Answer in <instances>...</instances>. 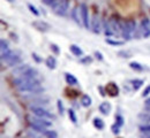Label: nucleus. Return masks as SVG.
I'll return each mask as SVG.
<instances>
[{
  "label": "nucleus",
  "instance_id": "obj_1",
  "mask_svg": "<svg viewBox=\"0 0 150 138\" xmlns=\"http://www.w3.org/2000/svg\"><path fill=\"white\" fill-rule=\"evenodd\" d=\"M18 90L20 92H30V93H39L44 91V89L40 86L38 79H30L21 83L18 86Z\"/></svg>",
  "mask_w": 150,
  "mask_h": 138
},
{
  "label": "nucleus",
  "instance_id": "obj_2",
  "mask_svg": "<svg viewBox=\"0 0 150 138\" xmlns=\"http://www.w3.org/2000/svg\"><path fill=\"white\" fill-rule=\"evenodd\" d=\"M1 60L6 61V63H8L11 67H13V66H16L21 61V58H20L19 54H16L15 52L8 50V51L1 53Z\"/></svg>",
  "mask_w": 150,
  "mask_h": 138
},
{
  "label": "nucleus",
  "instance_id": "obj_3",
  "mask_svg": "<svg viewBox=\"0 0 150 138\" xmlns=\"http://www.w3.org/2000/svg\"><path fill=\"white\" fill-rule=\"evenodd\" d=\"M38 76V71L37 69H35V68H29L24 74H22L21 76H20L19 78H15L14 79V84L16 85V86H19L21 83H23V82H25V81H30V79H36V77Z\"/></svg>",
  "mask_w": 150,
  "mask_h": 138
},
{
  "label": "nucleus",
  "instance_id": "obj_4",
  "mask_svg": "<svg viewBox=\"0 0 150 138\" xmlns=\"http://www.w3.org/2000/svg\"><path fill=\"white\" fill-rule=\"evenodd\" d=\"M68 6H69L68 0H58L52 6V11H53V13H56L57 15L62 16L68 11Z\"/></svg>",
  "mask_w": 150,
  "mask_h": 138
},
{
  "label": "nucleus",
  "instance_id": "obj_5",
  "mask_svg": "<svg viewBox=\"0 0 150 138\" xmlns=\"http://www.w3.org/2000/svg\"><path fill=\"white\" fill-rule=\"evenodd\" d=\"M31 112L34 113V115H36L37 118H54V116L50 113V112H47L46 109H44L43 107H31Z\"/></svg>",
  "mask_w": 150,
  "mask_h": 138
},
{
  "label": "nucleus",
  "instance_id": "obj_6",
  "mask_svg": "<svg viewBox=\"0 0 150 138\" xmlns=\"http://www.w3.org/2000/svg\"><path fill=\"white\" fill-rule=\"evenodd\" d=\"M81 9V19H82V23L84 25L86 29H89V16H88V7L86 4H81L80 6Z\"/></svg>",
  "mask_w": 150,
  "mask_h": 138
},
{
  "label": "nucleus",
  "instance_id": "obj_7",
  "mask_svg": "<svg viewBox=\"0 0 150 138\" xmlns=\"http://www.w3.org/2000/svg\"><path fill=\"white\" fill-rule=\"evenodd\" d=\"M33 27H35L39 31H49L51 29V25L47 22L42 20H37L35 21V22H33Z\"/></svg>",
  "mask_w": 150,
  "mask_h": 138
},
{
  "label": "nucleus",
  "instance_id": "obj_8",
  "mask_svg": "<svg viewBox=\"0 0 150 138\" xmlns=\"http://www.w3.org/2000/svg\"><path fill=\"white\" fill-rule=\"evenodd\" d=\"M109 24H110V28L112 30L113 35H121V23L118 22L114 19H111L109 21Z\"/></svg>",
  "mask_w": 150,
  "mask_h": 138
},
{
  "label": "nucleus",
  "instance_id": "obj_9",
  "mask_svg": "<svg viewBox=\"0 0 150 138\" xmlns=\"http://www.w3.org/2000/svg\"><path fill=\"white\" fill-rule=\"evenodd\" d=\"M141 30L144 38H148L150 36V21L148 19H143L141 22Z\"/></svg>",
  "mask_w": 150,
  "mask_h": 138
},
{
  "label": "nucleus",
  "instance_id": "obj_10",
  "mask_svg": "<svg viewBox=\"0 0 150 138\" xmlns=\"http://www.w3.org/2000/svg\"><path fill=\"white\" fill-rule=\"evenodd\" d=\"M106 92L111 97H117L119 95V88H118V85L115 83L111 82V83H109L106 85Z\"/></svg>",
  "mask_w": 150,
  "mask_h": 138
},
{
  "label": "nucleus",
  "instance_id": "obj_11",
  "mask_svg": "<svg viewBox=\"0 0 150 138\" xmlns=\"http://www.w3.org/2000/svg\"><path fill=\"white\" fill-rule=\"evenodd\" d=\"M31 122L36 123V124H39L44 128H50L52 127V121H50L49 118H33Z\"/></svg>",
  "mask_w": 150,
  "mask_h": 138
},
{
  "label": "nucleus",
  "instance_id": "obj_12",
  "mask_svg": "<svg viewBox=\"0 0 150 138\" xmlns=\"http://www.w3.org/2000/svg\"><path fill=\"white\" fill-rule=\"evenodd\" d=\"M111 108H112L111 104L110 102H106V101H104V102H102L99 105V112L102 114H104V115H109L110 112H111Z\"/></svg>",
  "mask_w": 150,
  "mask_h": 138
},
{
  "label": "nucleus",
  "instance_id": "obj_13",
  "mask_svg": "<svg viewBox=\"0 0 150 138\" xmlns=\"http://www.w3.org/2000/svg\"><path fill=\"white\" fill-rule=\"evenodd\" d=\"M91 27H93V31H94L95 34H99L100 32V22H99V19H98L97 14H95L94 18H93Z\"/></svg>",
  "mask_w": 150,
  "mask_h": 138
},
{
  "label": "nucleus",
  "instance_id": "obj_14",
  "mask_svg": "<svg viewBox=\"0 0 150 138\" xmlns=\"http://www.w3.org/2000/svg\"><path fill=\"white\" fill-rule=\"evenodd\" d=\"M72 18H73V20L77 24H81V22H82V19H81V9H80L79 6H76V7L73 8V11H72Z\"/></svg>",
  "mask_w": 150,
  "mask_h": 138
},
{
  "label": "nucleus",
  "instance_id": "obj_15",
  "mask_svg": "<svg viewBox=\"0 0 150 138\" xmlns=\"http://www.w3.org/2000/svg\"><path fill=\"white\" fill-rule=\"evenodd\" d=\"M30 68V66L29 64H22V66H20L18 68H15L14 70H13V74H15V75H22V74H24L28 69Z\"/></svg>",
  "mask_w": 150,
  "mask_h": 138
},
{
  "label": "nucleus",
  "instance_id": "obj_16",
  "mask_svg": "<svg viewBox=\"0 0 150 138\" xmlns=\"http://www.w3.org/2000/svg\"><path fill=\"white\" fill-rule=\"evenodd\" d=\"M65 78H66V82L69 84V85H76L77 84V79L74 75L69 74V73H66L65 74Z\"/></svg>",
  "mask_w": 150,
  "mask_h": 138
},
{
  "label": "nucleus",
  "instance_id": "obj_17",
  "mask_svg": "<svg viewBox=\"0 0 150 138\" xmlns=\"http://www.w3.org/2000/svg\"><path fill=\"white\" fill-rule=\"evenodd\" d=\"M93 122H94V127L96 128V129H98V130H103V129H104V127H105L104 121L99 118H95Z\"/></svg>",
  "mask_w": 150,
  "mask_h": 138
},
{
  "label": "nucleus",
  "instance_id": "obj_18",
  "mask_svg": "<svg viewBox=\"0 0 150 138\" xmlns=\"http://www.w3.org/2000/svg\"><path fill=\"white\" fill-rule=\"evenodd\" d=\"M125 24H126V27H127V29L129 30V32L132 34V36L135 34V29H136V22L135 21H127V22H125Z\"/></svg>",
  "mask_w": 150,
  "mask_h": 138
},
{
  "label": "nucleus",
  "instance_id": "obj_19",
  "mask_svg": "<svg viewBox=\"0 0 150 138\" xmlns=\"http://www.w3.org/2000/svg\"><path fill=\"white\" fill-rule=\"evenodd\" d=\"M69 50H71V52H72L74 55H76V57H81V55L83 54V51H82L77 45H71Z\"/></svg>",
  "mask_w": 150,
  "mask_h": 138
},
{
  "label": "nucleus",
  "instance_id": "obj_20",
  "mask_svg": "<svg viewBox=\"0 0 150 138\" xmlns=\"http://www.w3.org/2000/svg\"><path fill=\"white\" fill-rule=\"evenodd\" d=\"M46 66L50 68V69H54L57 67V60L54 57H49L46 59Z\"/></svg>",
  "mask_w": 150,
  "mask_h": 138
},
{
  "label": "nucleus",
  "instance_id": "obj_21",
  "mask_svg": "<svg viewBox=\"0 0 150 138\" xmlns=\"http://www.w3.org/2000/svg\"><path fill=\"white\" fill-rule=\"evenodd\" d=\"M137 118L142 122H150V112H143L137 115Z\"/></svg>",
  "mask_w": 150,
  "mask_h": 138
},
{
  "label": "nucleus",
  "instance_id": "obj_22",
  "mask_svg": "<svg viewBox=\"0 0 150 138\" xmlns=\"http://www.w3.org/2000/svg\"><path fill=\"white\" fill-rule=\"evenodd\" d=\"M81 104H82V106H84V107H89L90 105H91V98L88 96V95H84L82 99H81Z\"/></svg>",
  "mask_w": 150,
  "mask_h": 138
},
{
  "label": "nucleus",
  "instance_id": "obj_23",
  "mask_svg": "<svg viewBox=\"0 0 150 138\" xmlns=\"http://www.w3.org/2000/svg\"><path fill=\"white\" fill-rule=\"evenodd\" d=\"M30 125H31V128H33L34 130H36L38 132L44 134V132L46 131V128H44V127H42V125H39V124H36V123H34V122H30Z\"/></svg>",
  "mask_w": 150,
  "mask_h": 138
},
{
  "label": "nucleus",
  "instance_id": "obj_24",
  "mask_svg": "<svg viewBox=\"0 0 150 138\" xmlns=\"http://www.w3.org/2000/svg\"><path fill=\"white\" fill-rule=\"evenodd\" d=\"M144 82H143V79H133L132 81V84H133V89L136 91V90H139L141 86H142V84H143Z\"/></svg>",
  "mask_w": 150,
  "mask_h": 138
},
{
  "label": "nucleus",
  "instance_id": "obj_25",
  "mask_svg": "<svg viewBox=\"0 0 150 138\" xmlns=\"http://www.w3.org/2000/svg\"><path fill=\"white\" fill-rule=\"evenodd\" d=\"M129 67H131L132 69H134V70H137V71H142L143 70V66L140 64L139 62H135V61H133V62L129 63Z\"/></svg>",
  "mask_w": 150,
  "mask_h": 138
},
{
  "label": "nucleus",
  "instance_id": "obj_26",
  "mask_svg": "<svg viewBox=\"0 0 150 138\" xmlns=\"http://www.w3.org/2000/svg\"><path fill=\"white\" fill-rule=\"evenodd\" d=\"M43 135L46 138H58V134H57V131H54V130H46Z\"/></svg>",
  "mask_w": 150,
  "mask_h": 138
},
{
  "label": "nucleus",
  "instance_id": "obj_27",
  "mask_svg": "<svg viewBox=\"0 0 150 138\" xmlns=\"http://www.w3.org/2000/svg\"><path fill=\"white\" fill-rule=\"evenodd\" d=\"M105 43L110 44V45H113V46H121L124 45V41H120V40H112V39H105Z\"/></svg>",
  "mask_w": 150,
  "mask_h": 138
},
{
  "label": "nucleus",
  "instance_id": "obj_28",
  "mask_svg": "<svg viewBox=\"0 0 150 138\" xmlns=\"http://www.w3.org/2000/svg\"><path fill=\"white\" fill-rule=\"evenodd\" d=\"M0 47H1V53L8 51V43L5 39H1L0 40Z\"/></svg>",
  "mask_w": 150,
  "mask_h": 138
},
{
  "label": "nucleus",
  "instance_id": "obj_29",
  "mask_svg": "<svg viewBox=\"0 0 150 138\" xmlns=\"http://www.w3.org/2000/svg\"><path fill=\"white\" fill-rule=\"evenodd\" d=\"M68 116L71 118V121L73 122V123H76L77 122V118H76V114H75V112L73 109H69L68 111Z\"/></svg>",
  "mask_w": 150,
  "mask_h": 138
},
{
  "label": "nucleus",
  "instance_id": "obj_30",
  "mask_svg": "<svg viewBox=\"0 0 150 138\" xmlns=\"http://www.w3.org/2000/svg\"><path fill=\"white\" fill-rule=\"evenodd\" d=\"M140 131L142 134H150V124H144L140 127Z\"/></svg>",
  "mask_w": 150,
  "mask_h": 138
},
{
  "label": "nucleus",
  "instance_id": "obj_31",
  "mask_svg": "<svg viewBox=\"0 0 150 138\" xmlns=\"http://www.w3.org/2000/svg\"><path fill=\"white\" fill-rule=\"evenodd\" d=\"M57 105H58V109H59V113L62 115L64 113H65V108H64V105H62V101L59 99L58 101H57Z\"/></svg>",
  "mask_w": 150,
  "mask_h": 138
},
{
  "label": "nucleus",
  "instance_id": "obj_32",
  "mask_svg": "<svg viewBox=\"0 0 150 138\" xmlns=\"http://www.w3.org/2000/svg\"><path fill=\"white\" fill-rule=\"evenodd\" d=\"M28 8L30 9V12H31V13H33L34 15H36V16H38V15H39V12H38V11H37V8H36V7L34 6V5H31V4H29V5H28Z\"/></svg>",
  "mask_w": 150,
  "mask_h": 138
},
{
  "label": "nucleus",
  "instance_id": "obj_33",
  "mask_svg": "<svg viewBox=\"0 0 150 138\" xmlns=\"http://www.w3.org/2000/svg\"><path fill=\"white\" fill-rule=\"evenodd\" d=\"M111 129H112V132L114 134V135H118V134H119V131H120V130H119V129H120V125H118V124L115 123V124H113Z\"/></svg>",
  "mask_w": 150,
  "mask_h": 138
},
{
  "label": "nucleus",
  "instance_id": "obj_34",
  "mask_svg": "<svg viewBox=\"0 0 150 138\" xmlns=\"http://www.w3.org/2000/svg\"><path fill=\"white\" fill-rule=\"evenodd\" d=\"M57 2V0H43V4L44 5H47V6H53L54 4Z\"/></svg>",
  "mask_w": 150,
  "mask_h": 138
},
{
  "label": "nucleus",
  "instance_id": "obj_35",
  "mask_svg": "<svg viewBox=\"0 0 150 138\" xmlns=\"http://www.w3.org/2000/svg\"><path fill=\"white\" fill-rule=\"evenodd\" d=\"M115 120H117V124L121 127V125H122V123H124V118H122V116L117 115V116H115Z\"/></svg>",
  "mask_w": 150,
  "mask_h": 138
},
{
  "label": "nucleus",
  "instance_id": "obj_36",
  "mask_svg": "<svg viewBox=\"0 0 150 138\" xmlns=\"http://www.w3.org/2000/svg\"><path fill=\"white\" fill-rule=\"evenodd\" d=\"M149 93H150V85H148V86L144 89V91H143V93H142V97L144 98V97H147Z\"/></svg>",
  "mask_w": 150,
  "mask_h": 138
},
{
  "label": "nucleus",
  "instance_id": "obj_37",
  "mask_svg": "<svg viewBox=\"0 0 150 138\" xmlns=\"http://www.w3.org/2000/svg\"><path fill=\"white\" fill-rule=\"evenodd\" d=\"M51 50H52L56 54H59V48H58V46H57L56 44H51Z\"/></svg>",
  "mask_w": 150,
  "mask_h": 138
},
{
  "label": "nucleus",
  "instance_id": "obj_38",
  "mask_svg": "<svg viewBox=\"0 0 150 138\" xmlns=\"http://www.w3.org/2000/svg\"><path fill=\"white\" fill-rule=\"evenodd\" d=\"M144 107H146V109L150 112V98H148L146 101H144Z\"/></svg>",
  "mask_w": 150,
  "mask_h": 138
},
{
  "label": "nucleus",
  "instance_id": "obj_39",
  "mask_svg": "<svg viewBox=\"0 0 150 138\" xmlns=\"http://www.w3.org/2000/svg\"><path fill=\"white\" fill-rule=\"evenodd\" d=\"M95 57L99 60V61H102V60H103V55H102V53H100V52H98V51H96V52H95Z\"/></svg>",
  "mask_w": 150,
  "mask_h": 138
},
{
  "label": "nucleus",
  "instance_id": "obj_40",
  "mask_svg": "<svg viewBox=\"0 0 150 138\" xmlns=\"http://www.w3.org/2000/svg\"><path fill=\"white\" fill-rule=\"evenodd\" d=\"M91 61H93V59H91V58H89V57L82 60V62H83V63H84V62H91Z\"/></svg>",
  "mask_w": 150,
  "mask_h": 138
},
{
  "label": "nucleus",
  "instance_id": "obj_41",
  "mask_svg": "<svg viewBox=\"0 0 150 138\" xmlns=\"http://www.w3.org/2000/svg\"><path fill=\"white\" fill-rule=\"evenodd\" d=\"M33 57H34V59L36 60L37 62H40V59L38 58V55H37V54H35V53H33Z\"/></svg>",
  "mask_w": 150,
  "mask_h": 138
},
{
  "label": "nucleus",
  "instance_id": "obj_42",
  "mask_svg": "<svg viewBox=\"0 0 150 138\" xmlns=\"http://www.w3.org/2000/svg\"><path fill=\"white\" fill-rule=\"evenodd\" d=\"M7 1H9V2H14L15 0H7Z\"/></svg>",
  "mask_w": 150,
  "mask_h": 138
},
{
  "label": "nucleus",
  "instance_id": "obj_43",
  "mask_svg": "<svg viewBox=\"0 0 150 138\" xmlns=\"http://www.w3.org/2000/svg\"><path fill=\"white\" fill-rule=\"evenodd\" d=\"M147 138H150V135H148V136H147Z\"/></svg>",
  "mask_w": 150,
  "mask_h": 138
}]
</instances>
